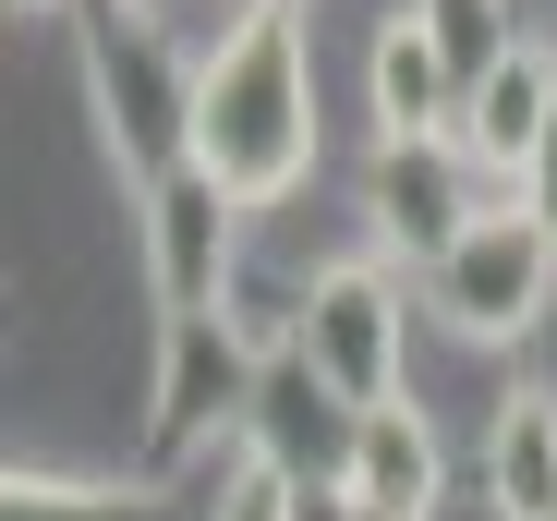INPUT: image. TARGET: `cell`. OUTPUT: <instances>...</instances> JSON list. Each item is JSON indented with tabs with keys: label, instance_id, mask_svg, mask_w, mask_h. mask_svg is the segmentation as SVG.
Segmentation results:
<instances>
[{
	"label": "cell",
	"instance_id": "16",
	"mask_svg": "<svg viewBox=\"0 0 557 521\" xmlns=\"http://www.w3.org/2000/svg\"><path fill=\"white\" fill-rule=\"evenodd\" d=\"M243 13H267V0H243Z\"/></svg>",
	"mask_w": 557,
	"mask_h": 521
},
{
	"label": "cell",
	"instance_id": "12",
	"mask_svg": "<svg viewBox=\"0 0 557 521\" xmlns=\"http://www.w3.org/2000/svg\"><path fill=\"white\" fill-rule=\"evenodd\" d=\"M509 207H533V219H545V231H557V134H545V146H533V170H521V195H509Z\"/></svg>",
	"mask_w": 557,
	"mask_h": 521
},
{
	"label": "cell",
	"instance_id": "11",
	"mask_svg": "<svg viewBox=\"0 0 557 521\" xmlns=\"http://www.w3.org/2000/svg\"><path fill=\"white\" fill-rule=\"evenodd\" d=\"M412 13H424V37L448 49V73H460V85H473V73H497V61H509V37H521V13H509V0H412Z\"/></svg>",
	"mask_w": 557,
	"mask_h": 521
},
{
	"label": "cell",
	"instance_id": "9",
	"mask_svg": "<svg viewBox=\"0 0 557 521\" xmlns=\"http://www.w3.org/2000/svg\"><path fill=\"white\" fill-rule=\"evenodd\" d=\"M243 437L278 461V473H304V485H339V461H351V412L304 376V352H267V376H255V412H243Z\"/></svg>",
	"mask_w": 557,
	"mask_h": 521
},
{
	"label": "cell",
	"instance_id": "15",
	"mask_svg": "<svg viewBox=\"0 0 557 521\" xmlns=\"http://www.w3.org/2000/svg\"><path fill=\"white\" fill-rule=\"evenodd\" d=\"M122 13H146V0H122Z\"/></svg>",
	"mask_w": 557,
	"mask_h": 521
},
{
	"label": "cell",
	"instance_id": "5",
	"mask_svg": "<svg viewBox=\"0 0 557 521\" xmlns=\"http://www.w3.org/2000/svg\"><path fill=\"white\" fill-rule=\"evenodd\" d=\"M134 231H146V291L158 315H219L231 280H243V207L207 195L195 170H158L134 183Z\"/></svg>",
	"mask_w": 557,
	"mask_h": 521
},
{
	"label": "cell",
	"instance_id": "8",
	"mask_svg": "<svg viewBox=\"0 0 557 521\" xmlns=\"http://www.w3.org/2000/svg\"><path fill=\"white\" fill-rule=\"evenodd\" d=\"M363 122H376V146H436V134L460 122V73H448V49L424 37L412 0H388L376 37H363Z\"/></svg>",
	"mask_w": 557,
	"mask_h": 521
},
{
	"label": "cell",
	"instance_id": "4",
	"mask_svg": "<svg viewBox=\"0 0 557 521\" xmlns=\"http://www.w3.org/2000/svg\"><path fill=\"white\" fill-rule=\"evenodd\" d=\"M485 207H509V195L460 158V134H436V146H376V158H363V231H376L388 268H400V255H412V268H436V255L473 231Z\"/></svg>",
	"mask_w": 557,
	"mask_h": 521
},
{
	"label": "cell",
	"instance_id": "3",
	"mask_svg": "<svg viewBox=\"0 0 557 521\" xmlns=\"http://www.w3.org/2000/svg\"><path fill=\"white\" fill-rule=\"evenodd\" d=\"M292 352H304V376L339 412L412 400V291H400V268H388V255H339V268H315Z\"/></svg>",
	"mask_w": 557,
	"mask_h": 521
},
{
	"label": "cell",
	"instance_id": "1",
	"mask_svg": "<svg viewBox=\"0 0 557 521\" xmlns=\"http://www.w3.org/2000/svg\"><path fill=\"white\" fill-rule=\"evenodd\" d=\"M182 170H195L207 195H231L243 219H267V207L315 170V49H304V13H292V0L231 13V25L195 49Z\"/></svg>",
	"mask_w": 557,
	"mask_h": 521
},
{
	"label": "cell",
	"instance_id": "2",
	"mask_svg": "<svg viewBox=\"0 0 557 521\" xmlns=\"http://www.w3.org/2000/svg\"><path fill=\"white\" fill-rule=\"evenodd\" d=\"M412 303H424L436 339H460V352H521L545 327V303H557V231L533 207H485L436 268H412Z\"/></svg>",
	"mask_w": 557,
	"mask_h": 521
},
{
	"label": "cell",
	"instance_id": "14",
	"mask_svg": "<svg viewBox=\"0 0 557 521\" xmlns=\"http://www.w3.org/2000/svg\"><path fill=\"white\" fill-rule=\"evenodd\" d=\"M13 13H49V0H13Z\"/></svg>",
	"mask_w": 557,
	"mask_h": 521
},
{
	"label": "cell",
	"instance_id": "6",
	"mask_svg": "<svg viewBox=\"0 0 557 521\" xmlns=\"http://www.w3.org/2000/svg\"><path fill=\"white\" fill-rule=\"evenodd\" d=\"M448 134H460V158H473L497 195H521L533 146L557 134V37H545V25H521L497 73H473V85H460V122H448Z\"/></svg>",
	"mask_w": 557,
	"mask_h": 521
},
{
	"label": "cell",
	"instance_id": "10",
	"mask_svg": "<svg viewBox=\"0 0 557 521\" xmlns=\"http://www.w3.org/2000/svg\"><path fill=\"white\" fill-rule=\"evenodd\" d=\"M485 521H557V388H509L485 412Z\"/></svg>",
	"mask_w": 557,
	"mask_h": 521
},
{
	"label": "cell",
	"instance_id": "17",
	"mask_svg": "<svg viewBox=\"0 0 557 521\" xmlns=\"http://www.w3.org/2000/svg\"><path fill=\"white\" fill-rule=\"evenodd\" d=\"M292 13H304V0H292Z\"/></svg>",
	"mask_w": 557,
	"mask_h": 521
},
{
	"label": "cell",
	"instance_id": "7",
	"mask_svg": "<svg viewBox=\"0 0 557 521\" xmlns=\"http://www.w3.org/2000/svg\"><path fill=\"white\" fill-rule=\"evenodd\" d=\"M339 497L363 521H436L448 509V424L424 400H388V412H351V461H339Z\"/></svg>",
	"mask_w": 557,
	"mask_h": 521
},
{
	"label": "cell",
	"instance_id": "13",
	"mask_svg": "<svg viewBox=\"0 0 557 521\" xmlns=\"http://www.w3.org/2000/svg\"><path fill=\"white\" fill-rule=\"evenodd\" d=\"M304 521H363V509H351L339 485H304Z\"/></svg>",
	"mask_w": 557,
	"mask_h": 521
}]
</instances>
